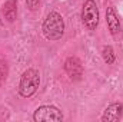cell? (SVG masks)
<instances>
[{"instance_id": "cell-1", "label": "cell", "mask_w": 123, "mask_h": 122, "mask_svg": "<svg viewBox=\"0 0 123 122\" xmlns=\"http://www.w3.org/2000/svg\"><path fill=\"white\" fill-rule=\"evenodd\" d=\"M42 30H43V34L47 40L55 42V40L62 39V36L64 34V20H63L60 13L50 12L43 22Z\"/></svg>"}, {"instance_id": "cell-2", "label": "cell", "mask_w": 123, "mask_h": 122, "mask_svg": "<svg viewBox=\"0 0 123 122\" xmlns=\"http://www.w3.org/2000/svg\"><path fill=\"white\" fill-rule=\"evenodd\" d=\"M40 85V73L34 68H29L23 72L19 82V93L23 98L33 96Z\"/></svg>"}, {"instance_id": "cell-3", "label": "cell", "mask_w": 123, "mask_h": 122, "mask_svg": "<svg viewBox=\"0 0 123 122\" xmlns=\"http://www.w3.org/2000/svg\"><path fill=\"white\" fill-rule=\"evenodd\" d=\"M82 22L89 30H96L99 25V7L94 0H86L82 9Z\"/></svg>"}, {"instance_id": "cell-4", "label": "cell", "mask_w": 123, "mask_h": 122, "mask_svg": "<svg viewBox=\"0 0 123 122\" xmlns=\"http://www.w3.org/2000/svg\"><path fill=\"white\" fill-rule=\"evenodd\" d=\"M63 119L62 111L53 105H43L39 106L33 114L34 122H59Z\"/></svg>"}, {"instance_id": "cell-5", "label": "cell", "mask_w": 123, "mask_h": 122, "mask_svg": "<svg viewBox=\"0 0 123 122\" xmlns=\"http://www.w3.org/2000/svg\"><path fill=\"white\" fill-rule=\"evenodd\" d=\"M64 72L72 81H80L83 76V65L79 58L70 56L64 61Z\"/></svg>"}, {"instance_id": "cell-6", "label": "cell", "mask_w": 123, "mask_h": 122, "mask_svg": "<svg viewBox=\"0 0 123 122\" xmlns=\"http://www.w3.org/2000/svg\"><path fill=\"white\" fill-rule=\"evenodd\" d=\"M122 116H123V103L122 102H113L105 109V112L102 115V121L117 122L122 119Z\"/></svg>"}, {"instance_id": "cell-7", "label": "cell", "mask_w": 123, "mask_h": 122, "mask_svg": "<svg viewBox=\"0 0 123 122\" xmlns=\"http://www.w3.org/2000/svg\"><path fill=\"white\" fill-rule=\"evenodd\" d=\"M106 23H107V27H109V32L113 34V36H117L120 33V20H119V16L115 10V7H107L106 9Z\"/></svg>"}, {"instance_id": "cell-8", "label": "cell", "mask_w": 123, "mask_h": 122, "mask_svg": "<svg viewBox=\"0 0 123 122\" xmlns=\"http://www.w3.org/2000/svg\"><path fill=\"white\" fill-rule=\"evenodd\" d=\"M3 16L7 22H14L17 16V1L16 0H7L3 4Z\"/></svg>"}, {"instance_id": "cell-9", "label": "cell", "mask_w": 123, "mask_h": 122, "mask_svg": "<svg viewBox=\"0 0 123 122\" xmlns=\"http://www.w3.org/2000/svg\"><path fill=\"white\" fill-rule=\"evenodd\" d=\"M102 58H103V61L106 62L107 65H113L115 63V59H116V55H115L113 47L109 46V45L103 46L102 47Z\"/></svg>"}, {"instance_id": "cell-10", "label": "cell", "mask_w": 123, "mask_h": 122, "mask_svg": "<svg viewBox=\"0 0 123 122\" xmlns=\"http://www.w3.org/2000/svg\"><path fill=\"white\" fill-rule=\"evenodd\" d=\"M7 78V63L4 61H0V86L6 82Z\"/></svg>"}, {"instance_id": "cell-11", "label": "cell", "mask_w": 123, "mask_h": 122, "mask_svg": "<svg viewBox=\"0 0 123 122\" xmlns=\"http://www.w3.org/2000/svg\"><path fill=\"white\" fill-rule=\"evenodd\" d=\"M26 4H27V7H29L30 10H34V9H37V6L40 4V0H26Z\"/></svg>"}]
</instances>
